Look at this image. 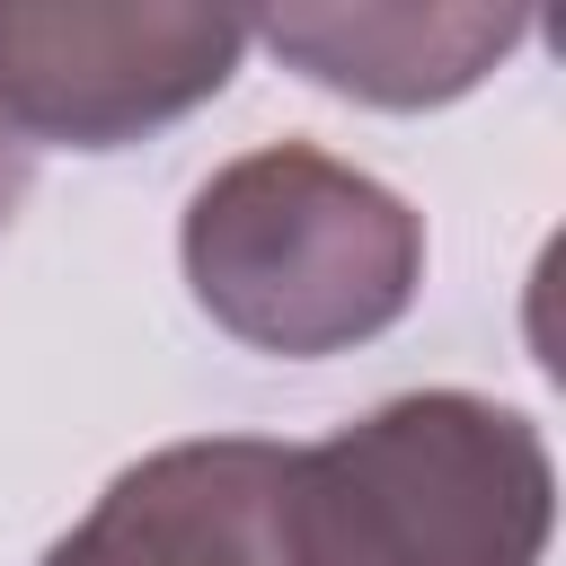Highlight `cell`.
I'll return each mask as SVG.
<instances>
[{
	"label": "cell",
	"instance_id": "6da1fadb",
	"mask_svg": "<svg viewBox=\"0 0 566 566\" xmlns=\"http://www.w3.org/2000/svg\"><path fill=\"white\" fill-rule=\"evenodd\" d=\"M195 310L248 354L318 363L389 336L424 292V212L318 142L221 159L177 221Z\"/></svg>",
	"mask_w": 566,
	"mask_h": 566
},
{
	"label": "cell",
	"instance_id": "7a4b0ae2",
	"mask_svg": "<svg viewBox=\"0 0 566 566\" xmlns=\"http://www.w3.org/2000/svg\"><path fill=\"white\" fill-rule=\"evenodd\" d=\"M44 566H424L371 424L327 442L203 433L106 478Z\"/></svg>",
	"mask_w": 566,
	"mask_h": 566
},
{
	"label": "cell",
	"instance_id": "3957f363",
	"mask_svg": "<svg viewBox=\"0 0 566 566\" xmlns=\"http://www.w3.org/2000/svg\"><path fill=\"white\" fill-rule=\"evenodd\" d=\"M248 18L212 0H0V124L27 150H124L212 106Z\"/></svg>",
	"mask_w": 566,
	"mask_h": 566
},
{
	"label": "cell",
	"instance_id": "277c9868",
	"mask_svg": "<svg viewBox=\"0 0 566 566\" xmlns=\"http://www.w3.org/2000/svg\"><path fill=\"white\" fill-rule=\"evenodd\" d=\"M248 35H265L327 97L416 115V106L469 97L531 35V18L522 9H478V0H433V9L424 0H354V9L318 0V9H265V18H248Z\"/></svg>",
	"mask_w": 566,
	"mask_h": 566
},
{
	"label": "cell",
	"instance_id": "5b68a950",
	"mask_svg": "<svg viewBox=\"0 0 566 566\" xmlns=\"http://www.w3.org/2000/svg\"><path fill=\"white\" fill-rule=\"evenodd\" d=\"M27 186H35V150L0 124V239H9V221H18V203H27Z\"/></svg>",
	"mask_w": 566,
	"mask_h": 566
}]
</instances>
